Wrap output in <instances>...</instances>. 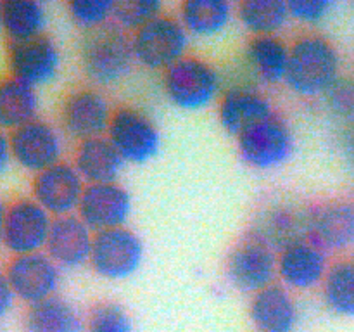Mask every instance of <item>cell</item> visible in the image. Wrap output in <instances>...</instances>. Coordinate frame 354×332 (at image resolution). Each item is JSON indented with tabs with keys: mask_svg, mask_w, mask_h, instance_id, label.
<instances>
[{
	"mask_svg": "<svg viewBox=\"0 0 354 332\" xmlns=\"http://www.w3.org/2000/svg\"><path fill=\"white\" fill-rule=\"evenodd\" d=\"M190 35L176 16L161 14L131 35L135 62L152 71H162L187 55Z\"/></svg>",
	"mask_w": 354,
	"mask_h": 332,
	"instance_id": "cell-4",
	"label": "cell"
},
{
	"mask_svg": "<svg viewBox=\"0 0 354 332\" xmlns=\"http://www.w3.org/2000/svg\"><path fill=\"white\" fill-rule=\"evenodd\" d=\"M85 187V180L80 176L73 163L62 159L57 165L33 175L31 197L52 218H61L76 214Z\"/></svg>",
	"mask_w": 354,
	"mask_h": 332,
	"instance_id": "cell-12",
	"label": "cell"
},
{
	"mask_svg": "<svg viewBox=\"0 0 354 332\" xmlns=\"http://www.w3.org/2000/svg\"><path fill=\"white\" fill-rule=\"evenodd\" d=\"M12 159V149H10V135L0 128V173L9 168Z\"/></svg>",
	"mask_w": 354,
	"mask_h": 332,
	"instance_id": "cell-36",
	"label": "cell"
},
{
	"mask_svg": "<svg viewBox=\"0 0 354 332\" xmlns=\"http://www.w3.org/2000/svg\"><path fill=\"white\" fill-rule=\"evenodd\" d=\"M234 16L235 7L228 0H185L176 17L190 37L211 38L223 33Z\"/></svg>",
	"mask_w": 354,
	"mask_h": 332,
	"instance_id": "cell-25",
	"label": "cell"
},
{
	"mask_svg": "<svg viewBox=\"0 0 354 332\" xmlns=\"http://www.w3.org/2000/svg\"><path fill=\"white\" fill-rule=\"evenodd\" d=\"M328 268V252L311 239L287 246L277 255V282L290 293L322 287Z\"/></svg>",
	"mask_w": 354,
	"mask_h": 332,
	"instance_id": "cell-15",
	"label": "cell"
},
{
	"mask_svg": "<svg viewBox=\"0 0 354 332\" xmlns=\"http://www.w3.org/2000/svg\"><path fill=\"white\" fill-rule=\"evenodd\" d=\"M7 66L10 76L38 89L57 78L61 50L47 35L26 42H9Z\"/></svg>",
	"mask_w": 354,
	"mask_h": 332,
	"instance_id": "cell-17",
	"label": "cell"
},
{
	"mask_svg": "<svg viewBox=\"0 0 354 332\" xmlns=\"http://www.w3.org/2000/svg\"><path fill=\"white\" fill-rule=\"evenodd\" d=\"M287 6H289L290 19L301 24H308V26H315L330 14L334 2L330 0H290L287 2Z\"/></svg>",
	"mask_w": 354,
	"mask_h": 332,
	"instance_id": "cell-34",
	"label": "cell"
},
{
	"mask_svg": "<svg viewBox=\"0 0 354 332\" xmlns=\"http://www.w3.org/2000/svg\"><path fill=\"white\" fill-rule=\"evenodd\" d=\"M161 14H165V6L159 0H118L114 2L113 23L133 35Z\"/></svg>",
	"mask_w": 354,
	"mask_h": 332,
	"instance_id": "cell-30",
	"label": "cell"
},
{
	"mask_svg": "<svg viewBox=\"0 0 354 332\" xmlns=\"http://www.w3.org/2000/svg\"><path fill=\"white\" fill-rule=\"evenodd\" d=\"M322 296L332 313L354 318V256L330 263L322 284Z\"/></svg>",
	"mask_w": 354,
	"mask_h": 332,
	"instance_id": "cell-29",
	"label": "cell"
},
{
	"mask_svg": "<svg viewBox=\"0 0 354 332\" xmlns=\"http://www.w3.org/2000/svg\"><path fill=\"white\" fill-rule=\"evenodd\" d=\"M349 156H351V159L354 163V131H353L351 138H349Z\"/></svg>",
	"mask_w": 354,
	"mask_h": 332,
	"instance_id": "cell-38",
	"label": "cell"
},
{
	"mask_svg": "<svg viewBox=\"0 0 354 332\" xmlns=\"http://www.w3.org/2000/svg\"><path fill=\"white\" fill-rule=\"evenodd\" d=\"M290 45L280 37H251L245 44L244 59L249 71L265 85H279L289 68Z\"/></svg>",
	"mask_w": 354,
	"mask_h": 332,
	"instance_id": "cell-23",
	"label": "cell"
},
{
	"mask_svg": "<svg viewBox=\"0 0 354 332\" xmlns=\"http://www.w3.org/2000/svg\"><path fill=\"white\" fill-rule=\"evenodd\" d=\"M0 14H2V2H0Z\"/></svg>",
	"mask_w": 354,
	"mask_h": 332,
	"instance_id": "cell-39",
	"label": "cell"
},
{
	"mask_svg": "<svg viewBox=\"0 0 354 332\" xmlns=\"http://www.w3.org/2000/svg\"><path fill=\"white\" fill-rule=\"evenodd\" d=\"M7 214V204L0 199V246H2V235H3V223H6Z\"/></svg>",
	"mask_w": 354,
	"mask_h": 332,
	"instance_id": "cell-37",
	"label": "cell"
},
{
	"mask_svg": "<svg viewBox=\"0 0 354 332\" xmlns=\"http://www.w3.org/2000/svg\"><path fill=\"white\" fill-rule=\"evenodd\" d=\"M114 2L111 0H71L68 12L73 23L83 31H92L113 23Z\"/></svg>",
	"mask_w": 354,
	"mask_h": 332,
	"instance_id": "cell-33",
	"label": "cell"
},
{
	"mask_svg": "<svg viewBox=\"0 0 354 332\" xmlns=\"http://www.w3.org/2000/svg\"><path fill=\"white\" fill-rule=\"evenodd\" d=\"M71 163L86 185L120 182L127 165L106 135L78 142Z\"/></svg>",
	"mask_w": 354,
	"mask_h": 332,
	"instance_id": "cell-22",
	"label": "cell"
},
{
	"mask_svg": "<svg viewBox=\"0 0 354 332\" xmlns=\"http://www.w3.org/2000/svg\"><path fill=\"white\" fill-rule=\"evenodd\" d=\"M54 218L33 199L21 197L7 204L2 246L12 256L45 251Z\"/></svg>",
	"mask_w": 354,
	"mask_h": 332,
	"instance_id": "cell-11",
	"label": "cell"
},
{
	"mask_svg": "<svg viewBox=\"0 0 354 332\" xmlns=\"http://www.w3.org/2000/svg\"><path fill=\"white\" fill-rule=\"evenodd\" d=\"M14 301H16V294L10 287L6 272L0 270V320L12 310Z\"/></svg>",
	"mask_w": 354,
	"mask_h": 332,
	"instance_id": "cell-35",
	"label": "cell"
},
{
	"mask_svg": "<svg viewBox=\"0 0 354 332\" xmlns=\"http://www.w3.org/2000/svg\"><path fill=\"white\" fill-rule=\"evenodd\" d=\"M95 232L78 216L54 218L45 252L61 270H75L90 261Z\"/></svg>",
	"mask_w": 354,
	"mask_h": 332,
	"instance_id": "cell-19",
	"label": "cell"
},
{
	"mask_svg": "<svg viewBox=\"0 0 354 332\" xmlns=\"http://www.w3.org/2000/svg\"><path fill=\"white\" fill-rule=\"evenodd\" d=\"M9 135L12 159L33 175L62 161V133L48 121L37 118Z\"/></svg>",
	"mask_w": 354,
	"mask_h": 332,
	"instance_id": "cell-13",
	"label": "cell"
},
{
	"mask_svg": "<svg viewBox=\"0 0 354 332\" xmlns=\"http://www.w3.org/2000/svg\"><path fill=\"white\" fill-rule=\"evenodd\" d=\"M106 137L130 165H145L159 154L162 145L158 124L133 106H121L114 109L113 120Z\"/></svg>",
	"mask_w": 354,
	"mask_h": 332,
	"instance_id": "cell-6",
	"label": "cell"
},
{
	"mask_svg": "<svg viewBox=\"0 0 354 332\" xmlns=\"http://www.w3.org/2000/svg\"><path fill=\"white\" fill-rule=\"evenodd\" d=\"M218 123L230 137H241L254 124L272 118L275 113L268 97L258 89L245 85L230 86L218 100Z\"/></svg>",
	"mask_w": 354,
	"mask_h": 332,
	"instance_id": "cell-18",
	"label": "cell"
},
{
	"mask_svg": "<svg viewBox=\"0 0 354 332\" xmlns=\"http://www.w3.org/2000/svg\"><path fill=\"white\" fill-rule=\"evenodd\" d=\"M279 252L248 234L230 249L225 263L227 279L244 294H256L277 282Z\"/></svg>",
	"mask_w": 354,
	"mask_h": 332,
	"instance_id": "cell-9",
	"label": "cell"
},
{
	"mask_svg": "<svg viewBox=\"0 0 354 332\" xmlns=\"http://www.w3.org/2000/svg\"><path fill=\"white\" fill-rule=\"evenodd\" d=\"M47 9L37 0H9L2 2L0 28L9 42H26L45 35Z\"/></svg>",
	"mask_w": 354,
	"mask_h": 332,
	"instance_id": "cell-27",
	"label": "cell"
},
{
	"mask_svg": "<svg viewBox=\"0 0 354 332\" xmlns=\"http://www.w3.org/2000/svg\"><path fill=\"white\" fill-rule=\"evenodd\" d=\"M249 318L256 332H294L299 322V308L294 294L275 282L252 294Z\"/></svg>",
	"mask_w": 354,
	"mask_h": 332,
	"instance_id": "cell-21",
	"label": "cell"
},
{
	"mask_svg": "<svg viewBox=\"0 0 354 332\" xmlns=\"http://www.w3.org/2000/svg\"><path fill=\"white\" fill-rule=\"evenodd\" d=\"M26 332H85V318L59 294L30 304L24 313Z\"/></svg>",
	"mask_w": 354,
	"mask_h": 332,
	"instance_id": "cell-26",
	"label": "cell"
},
{
	"mask_svg": "<svg viewBox=\"0 0 354 332\" xmlns=\"http://www.w3.org/2000/svg\"><path fill=\"white\" fill-rule=\"evenodd\" d=\"M341 55L322 35H303L290 44L283 85L303 99H317L341 76Z\"/></svg>",
	"mask_w": 354,
	"mask_h": 332,
	"instance_id": "cell-1",
	"label": "cell"
},
{
	"mask_svg": "<svg viewBox=\"0 0 354 332\" xmlns=\"http://www.w3.org/2000/svg\"><path fill=\"white\" fill-rule=\"evenodd\" d=\"M116 107L106 93L95 86H83L69 92L61 106V128L76 142L102 137L107 133Z\"/></svg>",
	"mask_w": 354,
	"mask_h": 332,
	"instance_id": "cell-10",
	"label": "cell"
},
{
	"mask_svg": "<svg viewBox=\"0 0 354 332\" xmlns=\"http://www.w3.org/2000/svg\"><path fill=\"white\" fill-rule=\"evenodd\" d=\"M242 161L252 169L270 172L289 161L294 151V133L279 114L254 124L235 138Z\"/></svg>",
	"mask_w": 354,
	"mask_h": 332,
	"instance_id": "cell-8",
	"label": "cell"
},
{
	"mask_svg": "<svg viewBox=\"0 0 354 332\" xmlns=\"http://www.w3.org/2000/svg\"><path fill=\"white\" fill-rule=\"evenodd\" d=\"M145 246L140 235L127 227L97 232L88 265L106 280H127L140 270Z\"/></svg>",
	"mask_w": 354,
	"mask_h": 332,
	"instance_id": "cell-5",
	"label": "cell"
},
{
	"mask_svg": "<svg viewBox=\"0 0 354 332\" xmlns=\"http://www.w3.org/2000/svg\"><path fill=\"white\" fill-rule=\"evenodd\" d=\"M310 239L327 252L348 251L354 246V203L330 199L311 208Z\"/></svg>",
	"mask_w": 354,
	"mask_h": 332,
	"instance_id": "cell-20",
	"label": "cell"
},
{
	"mask_svg": "<svg viewBox=\"0 0 354 332\" xmlns=\"http://www.w3.org/2000/svg\"><path fill=\"white\" fill-rule=\"evenodd\" d=\"M40 109L38 89L14 76L0 78V128L14 131L37 120Z\"/></svg>",
	"mask_w": 354,
	"mask_h": 332,
	"instance_id": "cell-24",
	"label": "cell"
},
{
	"mask_svg": "<svg viewBox=\"0 0 354 332\" xmlns=\"http://www.w3.org/2000/svg\"><path fill=\"white\" fill-rule=\"evenodd\" d=\"M223 80L213 62L187 54L162 73V90L169 102L182 111H201L220 100Z\"/></svg>",
	"mask_w": 354,
	"mask_h": 332,
	"instance_id": "cell-3",
	"label": "cell"
},
{
	"mask_svg": "<svg viewBox=\"0 0 354 332\" xmlns=\"http://www.w3.org/2000/svg\"><path fill=\"white\" fill-rule=\"evenodd\" d=\"M311 208L294 199H275L258 210L249 234L277 252L310 239Z\"/></svg>",
	"mask_w": 354,
	"mask_h": 332,
	"instance_id": "cell-7",
	"label": "cell"
},
{
	"mask_svg": "<svg viewBox=\"0 0 354 332\" xmlns=\"http://www.w3.org/2000/svg\"><path fill=\"white\" fill-rule=\"evenodd\" d=\"M235 16L251 37H279L290 21L283 0H244L235 7Z\"/></svg>",
	"mask_w": 354,
	"mask_h": 332,
	"instance_id": "cell-28",
	"label": "cell"
},
{
	"mask_svg": "<svg viewBox=\"0 0 354 332\" xmlns=\"http://www.w3.org/2000/svg\"><path fill=\"white\" fill-rule=\"evenodd\" d=\"M80 64L93 85H116L137 64L131 35L114 23L85 31L80 44Z\"/></svg>",
	"mask_w": 354,
	"mask_h": 332,
	"instance_id": "cell-2",
	"label": "cell"
},
{
	"mask_svg": "<svg viewBox=\"0 0 354 332\" xmlns=\"http://www.w3.org/2000/svg\"><path fill=\"white\" fill-rule=\"evenodd\" d=\"M3 272L16 299L28 306L55 296L61 284V268L45 251L12 256Z\"/></svg>",
	"mask_w": 354,
	"mask_h": 332,
	"instance_id": "cell-14",
	"label": "cell"
},
{
	"mask_svg": "<svg viewBox=\"0 0 354 332\" xmlns=\"http://www.w3.org/2000/svg\"><path fill=\"white\" fill-rule=\"evenodd\" d=\"M85 332H135L133 320L123 304L100 301L85 317Z\"/></svg>",
	"mask_w": 354,
	"mask_h": 332,
	"instance_id": "cell-31",
	"label": "cell"
},
{
	"mask_svg": "<svg viewBox=\"0 0 354 332\" xmlns=\"http://www.w3.org/2000/svg\"><path fill=\"white\" fill-rule=\"evenodd\" d=\"M133 211L131 194L123 183H93L86 185L76 214L93 232L127 227Z\"/></svg>",
	"mask_w": 354,
	"mask_h": 332,
	"instance_id": "cell-16",
	"label": "cell"
},
{
	"mask_svg": "<svg viewBox=\"0 0 354 332\" xmlns=\"http://www.w3.org/2000/svg\"><path fill=\"white\" fill-rule=\"evenodd\" d=\"M325 109L339 123L354 127V73L341 75L322 97Z\"/></svg>",
	"mask_w": 354,
	"mask_h": 332,
	"instance_id": "cell-32",
	"label": "cell"
}]
</instances>
